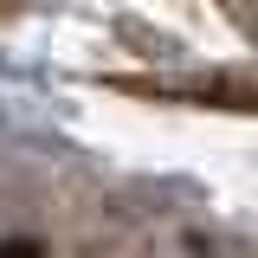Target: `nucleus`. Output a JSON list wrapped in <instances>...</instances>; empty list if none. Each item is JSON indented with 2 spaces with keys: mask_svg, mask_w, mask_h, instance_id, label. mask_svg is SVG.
I'll list each match as a JSON object with an SVG mask.
<instances>
[{
  "mask_svg": "<svg viewBox=\"0 0 258 258\" xmlns=\"http://www.w3.org/2000/svg\"><path fill=\"white\" fill-rule=\"evenodd\" d=\"M174 97H200V103H226V110H258V78L232 84V78H200V84H155Z\"/></svg>",
  "mask_w": 258,
  "mask_h": 258,
  "instance_id": "f257e3e1",
  "label": "nucleus"
}]
</instances>
